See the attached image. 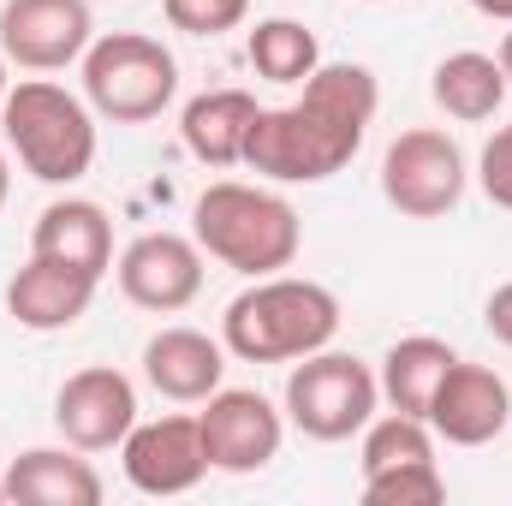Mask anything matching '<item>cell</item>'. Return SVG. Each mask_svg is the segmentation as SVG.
<instances>
[{
  "label": "cell",
  "mask_w": 512,
  "mask_h": 506,
  "mask_svg": "<svg viewBox=\"0 0 512 506\" xmlns=\"http://www.w3.org/2000/svg\"><path fill=\"white\" fill-rule=\"evenodd\" d=\"M114 274H120V292L137 310L173 316L203 292V245L185 233H143L126 245Z\"/></svg>",
  "instance_id": "obj_12"
},
{
  "label": "cell",
  "mask_w": 512,
  "mask_h": 506,
  "mask_svg": "<svg viewBox=\"0 0 512 506\" xmlns=\"http://www.w3.org/2000/svg\"><path fill=\"white\" fill-rule=\"evenodd\" d=\"M340 334V298L298 274H262L221 316V346L239 364H298Z\"/></svg>",
  "instance_id": "obj_2"
},
{
  "label": "cell",
  "mask_w": 512,
  "mask_h": 506,
  "mask_svg": "<svg viewBox=\"0 0 512 506\" xmlns=\"http://www.w3.org/2000/svg\"><path fill=\"white\" fill-rule=\"evenodd\" d=\"M179 96V60L137 30L96 36L84 48V102L114 120V126H143L155 114H167V102Z\"/></svg>",
  "instance_id": "obj_5"
},
{
  "label": "cell",
  "mask_w": 512,
  "mask_h": 506,
  "mask_svg": "<svg viewBox=\"0 0 512 506\" xmlns=\"http://www.w3.org/2000/svg\"><path fill=\"white\" fill-rule=\"evenodd\" d=\"M382 108V84L370 66L340 60V66H316L304 78V96L286 108H262L245 143V167L274 179V185H316L352 167V155L364 149V137L376 126Z\"/></svg>",
  "instance_id": "obj_1"
},
{
  "label": "cell",
  "mask_w": 512,
  "mask_h": 506,
  "mask_svg": "<svg viewBox=\"0 0 512 506\" xmlns=\"http://www.w3.org/2000/svg\"><path fill=\"white\" fill-rule=\"evenodd\" d=\"M30 256H54V262H72L84 274H108L114 268V221L102 203L90 197H60L36 215V233H30Z\"/></svg>",
  "instance_id": "obj_16"
},
{
  "label": "cell",
  "mask_w": 512,
  "mask_h": 506,
  "mask_svg": "<svg viewBox=\"0 0 512 506\" xmlns=\"http://www.w3.org/2000/svg\"><path fill=\"white\" fill-rule=\"evenodd\" d=\"M143 376L161 399H179V405H203L221 376H227V346L197 334V328H161L149 346H143Z\"/></svg>",
  "instance_id": "obj_15"
},
{
  "label": "cell",
  "mask_w": 512,
  "mask_h": 506,
  "mask_svg": "<svg viewBox=\"0 0 512 506\" xmlns=\"http://www.w3.org/2000/svg\"><path fill=\"white\" fill-rule=\"evenodd\" d=\"M507 90L512 84H507V72H501V60H495V54H477V48L447 54V60L435 66V78H429L435 108L453 114V120H465V126L495 120V108L507 102Z\"/></svg>",
  "instance_id": "obj_19"
},
{
  "label": "cell",
  "mask_w": 512,
  "mask_h": 506,
  "mask_svg": "<svg viewBox=\"0 0 512 506\" xmlns=\"http://www.w3.org/2000/svg\"><path fill=\"white\" fill-rule=\"evenodd\" d=\"M483 322H489V334H495L501 346H512V280L489 292V304H483Z\"/></svg>",
  "instance_id": "obj_26"
},
{
  "label": "cell",
  "mask_w": 512,
  "mask_h": 506,
  "mask_svg": "<svg viewBox=\"0 0 512 506\" xmlns=\"http://www.w3.org/2000/svg\"><path fill=\"white\" fill-rule=\"evenodd\" d=\"M0 495L18 506H96L102 501V477L90 459L66 453V447H30L6 465Z\"/></svg>",
  "instance_id": "obj_17"
},
{
  "label": "cell",
  "mask_w": 512,
  "mask_h": 506,
  "mask_svg": "<svg viewBox=\"0 0 512 506\" xmlns=\"http://www.w3.org/2000/svg\"><path fill=\"white\" fill-rule=\"evenodd\" d=\"M6 191H12V173H6V155H0V209H6Z\"/></svg>",
  "instance_id": "obj_29"
},
{
  "label": "cell",
  "mask_w": 512,
  "mask_h": 506,
  "mask_svg": "<svg viewBox=\"0 0 512 506\" xmlns=\"http://www.w3.org/2000/svg\"><path fill=\"white\" fill-rule=\"evenodd\" d=\"M423 423H429L441 441H453V447H483V441H495L512 423V387L495 376L489 364L453 358V370L441 376Z\"/></svg>",
  "instance_id": "obj_13"
},
{
  "label": "cell",
  "mask_w": 512,
  "mask_h": 506,
  "mask_svg": "<svg viewBox=\"0 0 512 506\" xmlns=\"http://www.w3.org/2000/svg\"><path fill=\"white\" fill-rule=\"evenodd\" d=\"M6 90H12V84H6V54H0V108H6Z\"/></svg>",
  "instance_id": "obj_30"
},
{
  "label": "cell",
  "mask_w": 512,
  "mask_h": 506,
  "mask_svg": "<svg viewBox=\"0 0 512 506\" xmlns=\"http://www.w3.org/2000/svg\"><path fill=\"white\" fill-rule=\"evenodd\" d=\"M54 423H60L66 447H78V453H108V447L126 441L131 423H137V387H131V376H120L114 364H90V370H78V376L60 381V393H54Z\"/></svg>",
  "instance_id": "obj_10"
},
{
  "label": "cell",
  "mask_w": 512,
  "mask_h": 506,
  "mask_svg": "<svg viewBox=\"0 0 512 506\" xmlns=\"http://www.w3.org/2000/svg\"><path fill=\"white\" fill-rule=\"evenodd\" d=\"M191 239L203 245V256L262 280V274L292 268V256L304 245V227H298V209L280 191L215 179L191 209Z\"/></svg>",
  "instance_id": "obj_3"
},
{
  "label": "cell",
  "mask_w": 512,
  "mask_h": 506,
  "mask_svg": "<svg viewBox=\"0 0 512 506\" xmlns=\"http://www.w3.org/2000/svg\"><path fill=\"white\" fill-rule=\"evenodd\" d=\"M477 179H483V197H489L495 209H507V215H512V126H501L489 143H483Z\"/></svg>",
  "instance_id": "obj_25"
},
{
  "label": "cell",
  "mask_w": 512,
  "mask_h": 506,
  "mask_svg": "<svg viewBox=\"0 0 512 506\" xmlns=\"http://www.w3.org/2000/svg\"><path fill=\"white\" fill-rule=\"evenodd\" d=\"M197 429H203V453H209V471H227V477H251L262 471L274 453H280V411L256 393V387H215L197 411Z\"/></svg>",
  "instance_id": "obj_9"
},
{
  "label": "cell",
  "mask_w": 512,
  "mask_h": 506,
  "mask_svg": "<svg viewBox=\"0 0 512 506\" xmlns=\"http://www.w3.org/2000/svg\"><path fill=\"white\" fill-rule=\"evenodd\" d=\"M90 42H96L90 0H6L0 6V54H6V66L66 72L72 60H84Z\"/></svg>",
  "instance_id": "obj_8"
},
{
  "label": "cell",
  "mask_w": 512,
  "mask_h": 506,
  "mask_svg": "<svg viewBox=\"0 0 512 506\" xmlns=\"http://www.w3.org/2000/svg\"><path fill=\"white\" fill-rule=\"evenodd\" d=\"M453 346L447 340H435V334H411V340H399V346H387L382 358V393L393 411H405V417H429V399H435V387L441 376L453 370Z\"/></svg>",
  "instance_id": "obj_20"
},
{
  "label": "cell",
  "mask_w": 512,
  "mask_h": 506,
  "mask_svg": "<svg viewBox=\"0 0 512 506\" xmlns=\"http://www.w3.org/2000/svg\"><path fill=\"white\" fill-rule=\"evenodd\" d=\"M161 12L185 36H227L251 18V0H161Z\"/></svg>",
  "instance_id": "obj_24"
},
{
  "label": "cell",
  "mask_w": 512,
  "mask_h": 506,
  "mask_svg": "<svg viewBox=\"0 0 512 506\" xmlns=\"http://www.w3.org/2000/svg\"><path fill=\"white\" fill-rule=\"evenodd\" d=\"M0 126L12 155L24 161L30 179L42 185H72L90 173L96 161V120H90V102H78L72 90L48 84V78H24L6 90V108H0Z\"/></svg>",
  "instance_id": "obj_4"
},
{
  "label": "cell",
  "mask_w": 512,
  "mask_h": 506,
  "mask_svg": "<svg viewBox=\"0 0 512 506\" xmlns=\"http://www.w3.org/2000/svg\"><path fill=\"white\" fill-rule=\"evenodd\" d=\"M96 286H102V280L84 274V268H72V262L30 256V262L6 280V316H12L18 328H30V334H60V328H72V322L90 310Z\"/></svg>",
  "instance_id": "obj_14"
},
{
  "label": "cell",
  "mask_w": 512,
  "mask_h": 506,
  "mask_svg": "<svg viewBox=\"0 0 512 506\" xmlns=\"http://www.w3.org/2000/svg\"><path fill=\"white\" fill-rule=\"evenodd\" d=\"M376 399H382V381L352 352L322 346V352L298 358V370L286 376V417L310 441H352L376 417Z\"/></svg>",
  "instance_id": "obj_6"
},
{
  "label": "cell",
  "mask_w": 512,
  "mask_h": 506,
  "mask_svg": "<svg viewBox=\"0 0 512 506\" xmlns=\"http://www.w3.org/2000/svg\"><path fill=\"white\" fill-rule=\"evenodd\" d=\"M495 60H501V72H507V84H512V30L501 36V54H495Z\"/></svg>",
  "instance_id": "obj_28"
},
{
  "label": "cell",
  "mask_w": 512,
  "mask_h": 506,
  "mask_svg": "<svg viewBox=\"0 0 512 506\" xmlns=\"http://www.w3.org/2000/svg\"><path fill=\"white\" fill-rule=\"evenodd\" d=\"M120 465L137 495H191L209 477V453H203V429L197 417H155V423H131L120 441Z\"/></svg>",
  "instance_id": "obj_11"
},
{
  "label": "cell",
  "mask_w": 512,
  "mask_h": 506,
  "mask_svg": "<svg viewBox=\"0 0 512 506\" xmlns=\"http://www.w3.org/2000/svg\"><path fill=\"white\" fill-rule=\"evenodd\" d=\"M245 54H251L256 78H268V84H304L322 66L316 30L298 24V18H262L251 30V42H245Z\"/></svg>",
  "instance_id": "obj_21"
},
{
  "label": "cell",
  "mask_w": 512,
  "mask_h": 506,
  "mask_svg": "<svg viewBox=\"0 0 512 506\" xmlns=\"http://www.w3.org/2000/svg\"><path fill=\"white\" fill-rule=\"evenodd\" d=\"M483 18H501V24H512V0H471Z\"/></svg>",
  "instance_id": "obj_27"
},
{
  "label": "cell",
  "mask_w": 512,
  "mask_h": 506,
  "mask_svg": "<svg viewBox=\"0 0 512 506\" xmlns=\"http://www.w3.org/2000/svg\"><path fill=\"white\" fill-rule=\"evenodd\" d=\"M256 114H262V108H256L251 90H209V96L185 102L179 137H185V149H191L203 167H233V161H245Z\"/></svg>",
  "instance_id": "obj_18"
},
{
  "label": "cell",
  "mask_w": 512,
  "mask_h": 506,
  "mask_svg": "<svg viewBox=\"0 0 512 506\" xmlns=\"http://www.w3.org/2000/svg\"><path fill=\"white\" fill-rule=\"evenodd\" d=\"M364 501L370 506H435V501H447V477L435 471V459L393 465V471L364 477Z\"/></svg>",
  "instance_id": "obj_23"
},
{
  "label": "cell",
  "mask_w": 512,
  "mask_h": 506,
  "mask_svg": "<svg viewBox=\"0 0 512 506\" xmlns=\"http://www.w3.org/2000/svg\"><path fill=\"white\" fill-rule=\"evenodd\" d=\"M382 197L411 221H441L465 197V149L447 131H399L382 155Z\"/></svg>",
  "instance_id": "obj_7"
},
{
  "label": "cell",
  "mask_w": 512,
  "mask_h": 506,
  "mask_svg": "<svg viewBox=\"0 0 512 506\" xmlns=\"http://www.w3.org/2000/svg\"><path fill=\"white\" fill-rule=\"evenodd\" d=\"M435 429L423 417H405V411H387L382 423L370 417L364 423V477L393 471V465H417V459H435Z\"/></svg>",
  "instance_id": "obj_22"
}]
</instances>
